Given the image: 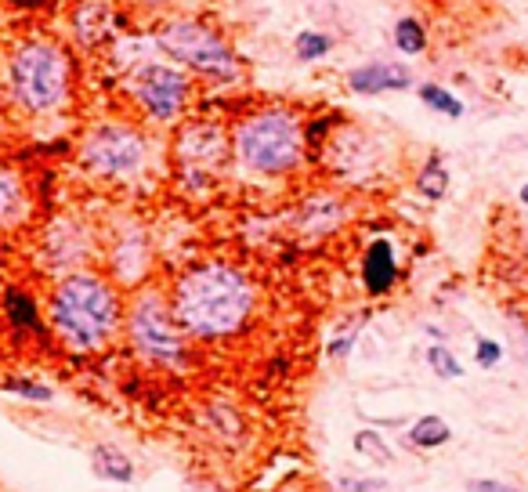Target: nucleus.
Listing matches in <instances>:
<instances>
[{
  "label": "nucleus",
  "mask_w": 528,
  "mask_h": 492,
  "mask_svg": "<svg viewBox=\"0 0 528 492\" xmlns=\"http://www.w3.org/2000/svg\"><path fill=\"white\" fill-rule=\"evenodd\" d=\"M170 312L189 341H228L254 319L257 290L250 275L228 261H199L170 286Z\"/></svg>",
  "instance_id": "1"
},
{
  "label": "nucleus",
  "mask_w": 528,
  "mask_h": 492,
  "mask_svg": "<svg viewBox=\"0 0 528 492\" xmlns=\"http://www.w3.org/2000/svg\"><path fill=\"white\" fill-rule=\"evenodd\" d=\"M123 297L109 275L80 268L66 272L51 286L48 322L62 348L73 355H98L116 341L123 326Z\"/></svg>",
  "instance_id": "2"
},
{
  "label": "nucleus",
  "mask_w": 528,
  "mask_h": 492,
  "mask_svg": "<svg viewBox=\"0 0 528 492\" xmlns=\"http://www.w3.org/2000/svg\"><path fill=\"white\" fill-rule=\"evenodd\" d=\"M228 142H232V156L239 167L257 178H286V174L301 171L304 156H308L304 120L279 105L243 116L232 127Z\"/></svg>",
  "instance_id": "3"
},
{
  "label": "nucleus",
  "mask_w": 528,
  "mask_h": 492,
  "mask_svg": "<svg viewBox=\"0 0 528 492\" xmlns=\"http://www.w3.org/2000/svg\"><path fill=\"white\" fill-rule=\"evenodd\" d=\"M11 102L26 116H55L73 98V62L55 40H22L8 55Z\"/></svg>",
  "instance_id": "4"
},
{
  "label": "nucleus",
  "mask_w": 528,
  "mask_h": 492,
  "mask_svg": "<svg viewBox=\"0 0 528 492\" xmlns=\"http://www.w3.org/2000/svg\"><path fill=\"white\" fill-rule=\"evenodd\" d=\"M123 326H127V341H131L134 355L149 366L160 369H189V333L181 330L174 312H170V301L160 290H138L123 315Z\"/></svg>",
  "instance_id": "5"
},
{
  "label": "nucleus",
  "mask_w": 528,
  "mask_h": 492,
  "mask_svg": "<svg viewBox=\"0 0 528 492\" xmlns=\"http://www.w3.org/2000/svg\"><path fill=\"white\" fill-rule=\"evenodd\" d=\"M152 142L142 127L127 120L95 123L80 142V163L87 174L102 181H134L149 171Z\"/></svg>",
  "instance_id": "6"
},
{
  "label": "nucleus",
  "mask_w": 528,
  "mask_h": 492,
  "mask_svg": "<svg viewBox=\"0 0 528 492\" xmlns=\"http://www.w3.org/2000/svg\"><path fill=\"white\" fill-rule=\"evenodd\" d=\"M156 44L163 48V55H170L181 66L196 69V73L210 76V80H236L239 76L236 51L228 48L221 33L210 29L207 22L199 19L170 22V26H163L156 33Z\"/></svg>",
  "instance_id": "7"
},
{
  "label": "nucleus",
  "mask_w": 528,
  "mask_h": 492,
  "mask_svg": "<svg viewBox=\"0 0 528 492\" xmlns=\"http://www.w3.org/2000/svg\"><path fill=\"white\" fill-rule=\"evenodd\" d=\"M131 95H134V102H138V109H142L152 123H178V116L185 113V105H189L192 80L174 66L149 62V66H142L134 73Z\"/></svg>",
  "instance_id": "8"
},
{
  "label": "nucleus",
  "mask_w": 528,
  "mask_h": 492,
  "mask_svg": "<svg viewBox=\"0 0 528 492\" xmlns=\"http://www.w3.org/2000/svg\"><path fill=\"white\" fill-rule=\"evenodd\" d=\"M232 156V142L221 123H210V120H196V123H185L174 138V160L181 167V178L192 181H210L217 174V167Z\"/></svg>",
  "instance_id": "9"
},
{
  "label": "nucleus",
  "mask_w": 528,
  "mask_h": 492,
  "mask_svg": "<svg viewBox=\"0 0 528 492\" xmlns=\"http://www.w3.org/2000/svg\"><path fill=\"white\" fill-rule=\"evenodd\" d=\"M398 254H395V243L387 236L373 239L362 254V286H366L369 297H387L391 290L398 286Z\"/></svg>",
  "instance_id": "10"
},
{
  "label": "nucleus",
  "mask_w": 528,
  "mask_h": 492,
  "mask_svg": "<svg viewBox=\"0 0 528 492\" xmlns=\"http://www.w3.org/2000/svg\"><path fill=\"white\" fill-rule=\"evenodd\" d=\"M413 69L402 62H362L348 73V91L355 95H387V91H409Z\"/></svg>",
  "instance_id": "11"
},
{
  "label": "nucleus",
  "mask_w": 528,
  "mask_h": 492,
  "mask_svg": "<svg viewBox=\"0 0 528 492\" xmlns=\"http://www.w3.org/2000/svg\"><path fill=\"white\" fill-rule=\"evenodd\" d=\"M149 261L152 254L142 232H127L113 246V279L120 286H142V279L149 275Z\"/></svg>",
  "instance_id": "12"
},
{
  "label": "nucleus",
  "mask_w": 528,
  "mask_h": 492,
  "mask_svg": "<svg viewBox=\"0 0 528 492\" xmlns=\"http://www.w3.org/2000/svg\"><path fill=\"white\" fill-rule=\"evenodd\" d=\"M76 221H55V228L48 232V257L55 261L58 268H66V272H80V265L87 261V254H91V239L80 236L73 239L76 232Z\"/></svg>",
  "instance_id": "13"
},
{
  "label": "nucleus",
  "mask_w": 528,
  "mask_h": 492,
  "mask_svg": "<svg viewBox=\"0 0 528 492\" xmlns=\"http://www.w3.org/2000/svg\"><path fill=\"white\" fill-rule=\"evenodd\" d=\"M91 471H95V478H102V482H113V485H131L134 482V460L127 453H123L120 445L113 442H95L91 445Z\"/></svg>",
  "instance_id": "14"
},
{
  "label": "nucleus",
  "mask_w": 528,
  "mask_h": 492,
  "mask_svg": "<svg viewBox=\"0 0 528 492\" xmlns=\"http://www.w3.org/2000/svg\"><path fill=\"white\" fill-rule=\"evenodd\" d=\"M26 214H29V196L19 171L8 167V163H0V232L22 225Z\"/></svg>",
  "instance_id": "15"
},
{
  "label": "nucleus",
  "mask_w": 528,
  "mask_h": 492,
  "mask_svg": "<svg viewBox=\"0 0 528 492\" xmlns=\"http://www.w3.org/2000/svg\"><path fill=\"white\" fill-rule=\"evenodd\" d=\"M449 442H453V427H449V420L438 417V413L416 417L406 431V445L416 449V453H431V449H442Z\"/></svg>",
  "instance_id": "16"
},
{
  "label": "nucleus",
  "mask_w": 528,
  "mask_h": 492,
  "mask_svg": "<svg viewBox=\"0 0 528 492\" xmlns=\"http://www.w3.org/2000/svg\"><path fill=\"white\" fill-rule=\"evenodd\" d=\"M4 319H8L15 330H40L37 297L26 294L22 286H8V290H4Z\"/></svg>",
  "instance_id": "17"
},
{
  "label": "nucleus",
  "mask_w": 528,
  "mask_h": 492,
  "mask_svg": "<svg viewBox=\"0 0 528 492\" xmlns=\"http://www.w3.org/2000/svg\"><path fill=\"white\" fill-rule=\"evenodd\" d=\"M116 19V8H113V0H80V8H76L73 15V26L76 33H80V40L87 37V29H98V40L109 37L102 29V22H113Z\"/></svg>",
  "instance_id": "18"
},
{
  "label": "nucleus",
  "mask_w": 528,
  "mask_h": 492,
  "mask_svg": "<svg viewBox=\"0 0 528 492\" xmlns=\"http://www.w3.org/2000/svg\"><path fill=\"white\" fill-rule=\"evenodd\" d=\"M416 192L424 199H431V203H438L449 192V167H445L442 156H427V163L416 174Z\"/></svg>",
  "instance_id": "19"
},
{
  "label": "nucleus",
  "mask_w": 528,
  "mask_h": 492,
  "mask_svg": "<svg viewBox=\"0 0 528 492\" xmlns=\"http://www.w3.org/2000/svg\"><path fill=\"white\" fill-rule=\"evenodd\" d=\"M420 102L427 105V109H434V113H442V116H449V120H460L463 113H467V105L460 102V98L449 91V87H442V84H420Z\"/></svg>",
  "instance_id": "20"
},
{
  "label": "nucleus",
  "mask_w": 528,
  "mask_h": 492,
  "mask_svg": "<svg viewBox=\"0 0 528 492\" xmlns=\"http://www.w3.org/2000/svg\"><path fill=\"white\" fill-rule=\"evenodd\" d=\"M351 445H355V453L373 460V464H391L395 460V449L387 445V438L380 435L377 427H359L355 438H351Z\"/></svg>",
  "instance_id": "21"
},
{
  "label": "nucleus",
  "mask_w": 528,
  "mask_h": 492,
  "mask_svg": "<svg viewBox=\"0 0 528 492\" xmlns=\"http://www.w3.org/2000/svg\"><path fill=\"white\" fill-rule=\"evenodd\" d=\"M333 48L330 33H319V29H304V33H297V40H293V55H297V62H319V58H326Z\"/></svg>",
  "instance_id": "22"
},
{
  "label": "nucleus",
  "mask_w": 528,
  "mask_h": 492,
  "mask_svg": "<svg viewBox=\"0 0 528 492\" xmlns=\"http://www.w3.org/2000/svg\"><path fill=\"white\" fill-rule=\"evenodd\" d=\"M395 48L409 58L424 55L427 51V29L420 26L416 19H398L395 22Z\"/></svg>",
  "instance_id": "23"
},
{
  "label": "nucleus",
  "mask_w": 528,
  "mask_h": 492,
  "mask_svg": "<svg viewBox=\"0 0 528 492\" xmlns=\"http://www.w3.org/2000/svg\"><path fill=\"white\" fill-rule=\"evenodd\" d=\"M427 366H431V373L438 380H460L463 377L460 359H456L445 344H431V348H427Z\"/></svg>",
  "instance_id": "24"
},
{
  "label": "nucleus",
  "mask_w": 528,
  "mask_h": 492,
  "mask_svg": "<svg viewBox=\"0 0 528 492\" xmlns=\"http://www.w3.org/2000/svg\"><path fill=\"white\" fill-rule=\"evenodd\" d=\"M4 391H11V395H22L26 402H51L55 398V391L48 388V384H40V380H26V377H11L0 384Z\"/></svg>",
  "instance_id": "25"
},
{
  "label": "nucleus",
  "mask_w": 528,
  "mask_h": 492,
  "mask_svg": "<svg viewBox=\"0 0 528 492\" xmlns=\"http://www.w3.org/2000/svg\"><path fill=\"white\" fill-rule=\"evenodd\" d=\"M474 362H478L481 369H496L503 362V344L492 341V337H478V341H474Z\"/></svg>",
  "instance_id": "26"
},
{
  "label": "nucleus",
  "mask_w": 528,
  "mask_h": 492,
  "mask_svg": "<svg viewBox=\"0 0 528 492\" xmlns=\"http://www.w3.org/2000/svg\"><path fill=\"white\" fill-rule=\"evenodd\" d=\"M355 337H359V326L351 333H340V337H333L330 344H326V355L330 359H344V355H351V348H355Z\"/></svg>",
  "instance_id": "27"
},
{
  "label": "nucleus",
  "mask_w": 528,
  "mask_h": 492,
  "mask_svg": "<svg viewBox=\"0 0 528 492\" xmlns=\"http://www.w3.org/2000/svg\"><path fill=\"white\" fill-rule=\"evenodd\" d=\"M387 482L384 478H344L340 492H384Z\"/></svg>",
  "instance_id": "28"
},
{
  "label": "nucleus",
  "mask_w": 528,
  "mask_h": 492,
  "mask_svg": "<svg viewBox=\"0 0 528 492\" xmlns=\"http://www.w3.org/2000/svg\"><path fill=\"white\" fill-rule=\"evenodd\" d=\"M467 489H471V492H518L514 485L496 482V478H471V482H467Z\"/></svg>",
  "instance_id": "29"
},
{
  "label": "nucleus",
  "mask_w": 528,
  "mask_h": 492,
  "mask_svg": "<svg viewBox=\"0 0 528 492\" xmlns=\"http://www.w3.org/2000/svg\"><path fill=\"white\" fill-rule=\"evenodd\" d=\"M518 199H521V203H525V207H528V181H525V185H521V189H518Z\"/></svg>",
  "instance_id": "30"
}]
</instances>
